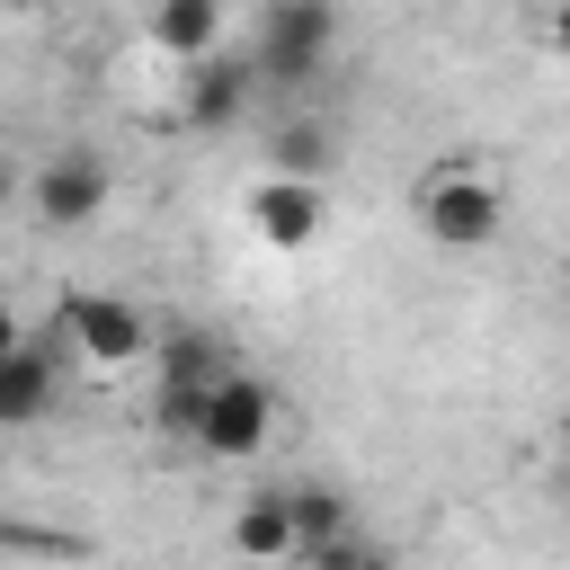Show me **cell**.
<instances>
[{
	"mask_svg": "<svg viewBox=\"0 0 570 570\" xmlns=\"http://www.w3.org/2000/svg\"><path fill=\"white\" fill-rule=\"evenodd\" d=\"M187 80V98H178V116L196 125V134H223L240 107H249V62H232V53H214V62H196V71H178Z\"/></svg>",
	"mask_w": 570,
	"mask_h": 570,
	"instance_id": "cell-11",
	"label": "cell"
},
{
	"mask_svg": "<svg viewBox=\"0 0 570 570\" xmlns=\"http://www.w3.org/2000/svg\"><path fill=\"white\" fill-rule=\"evenodd\" d=\"M142 45L169 53L178 71L214 62V53H223V0H160V9L142 18Z\"/></svg>",
	"mask_w": 570,
	"mask_h": 570,
	"instance_id": "cell-7",
	"label": "cell"
},
{
	"mask_svg": "<svg viewBox=\"0 0 570 570\" xmlns=\"http://www.w3.org/2000/svg\"><path fill=\"white\" fill-rule=\"evenodd\" d=\"M330 45H338V9H321V0H285V9H267V27H258V71L267 80H321V62H330Z\"/></svg>",
	"mask_w": 570,
	"mask_h": 570,
	"instance_id": "cell-4",
	"label": "cell"
},
{
	"mask_svg": "<svg viewBox=\"0 0 570 570\" xmlns=\"http://www.w3.org/2000/svg\"><path fill=\"white\" fill-rule=\"evenodd\" d=\"M543 45H552V53H570V9H543Z\"/></svg>",
	"mask_w": 570,
	"mask_h": 570,
	"instance_id": "cell-16",
	"label": "cell"
},
{
	"mask_svg": "<svg viewBox=\"0 0 570 570\" xmlns=\"http://www.w3.org/2000/svg\"><path fill=\"white\" fill-rule=\"evenodd\" d=\"M321 160H330V134H321V125H276L267 178H312V187H321Z\"/></svg>",
	"mask_w": 570,
	"mask_h": 570,
	"instance_id": "cell-13",
	"label": "cell"
},
{
	"mask_svg": "<svg viewBox=\"0 0 570 570\" xmlns=\"http://www.w3.org/2000/svg\"><path fill=\"white\" fill-rule=\"evenodd\" d=\"M18 347H27V321H18L9 303H0V356H18Z\"/></svg>",
	"mask_w": 570,
	"mask_h": 570,
	"instance_id": "cell-15",
	"label": "cell"
},
{
	"mask_svg": "<svg viewBox=\"0 0 570 570\" xmlns=\"http://www.w3.org/2000/svg\"><path fill=\"white\" fill-rule=\"evenodd\" d=\"M107 196H116L107 160H89V151H53V160L36 169V187H27V214H36L45 232H89V223L107 214Z\"/></svg>",
	"mask_w": 570,
	"mask_h": 570,
	"instance_id": "cell-5",
	"label": "cell"
},
{
	"mask_svg": "<svg viewBox=\"0 0 570 570\" xmlns=\"http://www.w3.org/2000/svg\"><path fill=\"white\" fill-rule=\"evenodd\" d=\"M285 508H294V534H303V561L356 534V525H347V508H338V490H321V481H285Z\"/></svg>",
	"mask_w": 570,
	"mask_h": 570,
	"instance_id": "cell-12",
	"label": "cell"
},
{
	"mask_svg": "<svg viewBox=\"0 0 570 570\" xmlns=\"http://www.w3.org/2000/svg\"><path fill=\"white\" fill-rule=\"evenodd\" d=\"M240 214H249V232H258L267 249H312L330 205H321V187H312V178H258Z\"/></svg>",
	"mask_w": 570,
	"mask_h": 570,
	"instance_id": "cell-6",
	"label": "cell"
},
{
	"mask_svg": "<svg viewBox=\"0 0 570 570\" xmlns=\"http://www.w3.org/2000/svg\"><path fill=\"white\" fill-rule=\"evenodd\" d=\"M303 570H401L383 543H365V534H347V543H330V552H312Z\"/></svg>",
	"mask_w": 570,
	"mask_h": 570,
	"instance_id": "cell-14",
	"label": "cell"
},
{
	"mask_svg": "<svg viewBox=\"0 0 570 570\" xmlns=\"http://www.w3.org/2000/svg\"><path fill=\"white\" fill-rule=\"evenodd\" d=\"M267 428H276V392H267L258 374H240V365H232V374L196 401V436H187V445H196V454L240 463V454H258V445H267Z\"/></svg>",
	"mask_w": 570,
	"mask_h": 570,
	"instance_id": "cell-3",
	"label": "cell"
},
{
	"mask_svg": "<svg viewBox=\"0 0 570 570\" xmlns=\"http://www.w3.org/2000/svg\"><path fill=\"white\" fill-rule=\"evenodd\" d=\"M151 365H160V392H178V401H205V392L232 374V347H223L214 330H160Z\"/></svg>",
	"mask_w": 570,
	"mask_h": 570,
	"instance_id": "cell-9",
	"label": "cell"
},
{
	"mask_svg": "<svg viewBox=\"0 0 570 570\" xmlns=\"http://www.w3.org/2000/svg\"><path fill=\"white\" fill-rule=\"evenodd\" d=\"M232 552H240V561H303V534H294L285 481H276V490H249V499L232 508Z\"/></svg>",
	"mask_w": 570,
	"mask_h": 570,
	"instance_id": "cell-10",
	"label": "cell"
},
{
	"mask_svg": "<svg viewBox=\"0 0 570 570\" xmlns=\"http://www.w3.org/2000/svg\"><path fill=\"white\" fill-rule=\"evenodd\" d=\"M62 401V347L27 338L18 356H0V428H36Z\"/></svg>",
	"mask_w": 570,
	"mask_h": 570,
	"instance_id": "cell-8",
	"label": "cell"
},
{
	"mask_svg": "<svg viewBox=\"0 0 570 570\" xmlns=\"http://www.w3.org/2000/svg\"><path fill=\"white\" fill-rule=\"evenodd\" d=\"M552 481H561V499H570V445H561V472H552Z\"/></svg>",
	"mask_w": 570,
	"mask_h": 570,
	"instance_id": "cell-17",
	"label": "cell"
},
{
	"mask_svg": "<svg viewBox=\"0 0 570 570\" xmlns=\"http://www.w3.org/2000/svg\"><path fill=\"white\" fill-rule=\"evenodd\" d=\"M62 347H71L89 374H125V365H142V356L160 347V330H151L134 303H116V294H71V303H62Z\"/></svg>",
	"mask_w": 570,
	"mask_h": 570,
	"instance_id": "cell-2",
	"label": "cell"
},
{
	"mask_svg": "<svg viewBox=\"0 0 570 570\" xmlns=\"http://www.w3.org/2000/svg\"><path fill=\"white\" fill-rule=\"evenodd\" d=\"M410 214H419V232L436 249H490L508 232V187L481 178V169H436V178H419Z\"/></svg>",
	"mask_w": 570,
	"mask_h": 570,
	"instance_id": "cell-1",
	"label": "cell"
}]
</instances>
